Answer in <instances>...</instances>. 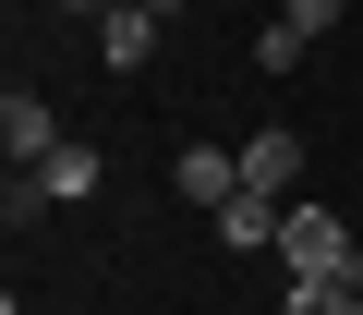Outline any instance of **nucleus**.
<instances>
[{
  "mask_svg": "<svg viewBox=\"0 0 363 315\" xmlns=\"http://www.w3.org/2000/svg\"><path fill=\"white\" fill-rule=\"evenodd\" d=\"M279 267H291V279H363L351 219H339V206H291V219H279Z\"/></svg>",
  "mask_w": 363,
  "mask_h": 315,
  "instance_id": "obj_1",
  "label": "nucleus"
},
{
  "mask_svg": "<svg viewBox=\"0 0 363 315\" xmlns=\"http://www.w3.org/2000/svg\"><path fill=\"white\" fill-rule=\"evenodd\" d=\"M97 61L109 73H145L157 61V13H145V0H109V13H97Z\"/></svg>",
  "mask_w": 363,
  "mask_h": 315,
  "instance_id": "obj_2",
  "label": "nucleus"
},
{
  "mask_svg": "<svg viewBox=\"0 0 363 315\" xmlns=\"http://www.w3.org/2000/svg\"><path fill=\"white\" fill-rule=\"evenodd\" d=\"M242 182H255V194H291V182H303V133H291V121H267V133L242 145Z\"/></svg>",
  "mask_w": 363,
  "mask_h": 315,
  "instance_id": "obj_3",
  "label": "nucleus"
},
{
  "mask_svg": "<svg viewBox=\"0 0 363 315\" xmlns=\"http://www.w3.org/2000/svg\"><path fill=\"white\" fill-rule=\"evenodd\" d=\"M169 182L194 194V206H230V194H242V145H230V158H218V145H182V170H169Z\"/></svg>",
  "mask_w": 363,
  "mask_h": 315,
  "instance_id": "obj_4",
  "label": "nucleus"
},
{
  "mask_svg": "<svg viewBox=\"0 0 363 315\" xmlns=\"http://www.w3.org/2000/svg\"><path fill=\"white\" fill-rule=\"evenodd\" d=\"M13 194H49V206H85V194H97V158H85V145H49V158H37V182H13Z\"/></svg>",
  "mask_w": 363,
  "mask_h": 315,
  "instance_id": "obj_5",
  "label": "nucleus"
},
{
  "mask_svg": "<svg viewBox=\"0 0 363 315\" xmlns=\"http://www.w3.org/2000/svg\"><path fill=\"white\" fill-rule=\"evenodd\" d=\"M0 145H13V158H49V145H61V121H49V97H37V85L0 97Z\"/></svg>",
  "mask_w": 363,
  "mask_h": 315,
  "instance_id": "obj_6",
  "label": "nucleus"
},
{
  "mask_svg": "<svg viewBox=\"0 0 363 315\" xmlns=\"http://www.w3.org/2000/svg\"><path fill=\"white\" fill-rule=\"evenodd\" d=\"M279 219H291V194H255V182H242V194L218 206V243H279Z\"/></svg>",
  "mask_w": 363,
  "mask_h": 315,
  "instance_id": "obj_7",
  "label": "nucleus"
},
{
  "mask_svg": "<svg viewBox=\"0 0 363 315\" xmlns=\"http://www.w3.org/2000/svg\"><path fill=\"white\" fill-rule=\"evenodd\" d=\"M291 315H363V279H291Z\"/></svg>",
  "mask_w": 363,
  "mask_h": 315,
  "instance_id": "obj_8",
  "label": "nucleus"
},
{
  "mask_svg": "<svg viewBox=\"0 0 363 315\" xmlns=\"http://www.w3.org/2000/svg\"><path fill=\"white\" fill-rule=\"evenodd\" d=\"M303 49H315V37H303V25H291V13H279V25H267V37H255V73H303Z\"/></svg>",
  "mask_w": 363,
  "mask_h": 315,
  "instance_id": "obj_9",
  "label": "nucleus"
},
{
  "mask_svg": "<svg viewBox=\"0 0 363 315\" xmlns=\"http://www.w3.org/2000/svg\"><path fill=\"white\" fill-rule=\"evenodd\" d=\"M279 13H291L303 37H327V25H339V0H279Z\"/></svg>",
  "mask_w": 363,
  "mask_h": 315,
  "instance_id": "obj_10",
  "label": "nucleus"
},
{
  "mask_svg": "<svg viewBox=\"0 0 363 315\" xmlns=\"http://www.w3.org/2000/svg\"><path fill=\"white\" fill-rule=\"evenodd\" d=\"M145 13H157V25H169V13H194V0H145Z\"/></svg>",
  "mask_w": 363,
  "mask_h": 315,
  "instance_id": "obj_11",
  "label": "nucleus"
},
{
  "mask_svg": "<svg viewBox=\"0 0 363 315\" xmlns=\"http://www.w3.org/2000/svg\"><path fill=\"white\" fill-rule=\"evenodd\" d=\"M61 13H109V0H61Z\"/></svg>",
  "mask_w": 363,
  "mask_h": 315,
  "instance_id": "obj_12",
  "label": "nucleus"
}]
</instances>
